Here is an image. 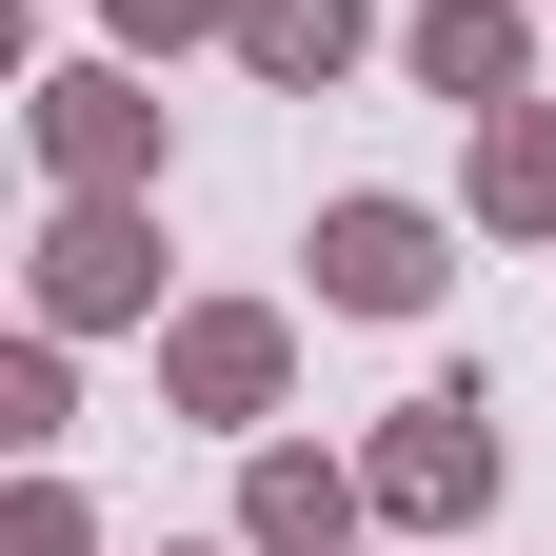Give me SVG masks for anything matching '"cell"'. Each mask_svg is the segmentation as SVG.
<instances>
[{
	"mask_svg": "<svg viewBox=\"0 0 556 556\" xmlns=\"http://www.w3.org/2000/svg\"><path fill=\"white\" fill-rule=\"evenodd\" d=\"M40 160H60V199H139L160 179V100H139L119 60H60L40 80Z\"/></svg>",
	"mask_w": 556,
	"mask_h": 556,
	"instance_id": "5b68a950",
	"label": "cell"
},
{
	"mask_svg": "<svg viewBox=\"0 0 556 556\" xmlns=\"http://www.w3.org/2000/svg\"><path fill=\"white\" fill-rule=\"evenodd\" d=\"M477 219H497V239H556V100H497V119H477Z\"/></svg>",
	"mask_w": 556,
	"mask_h": 556,
	"instance_id": "9c48e42d",
	"label": "cell"
},
{
	"mask_svg": "<svg viewBox=\"0 0 556 556\" xmlns=\"http://www.w3.org/2000/svg\"><path fill=\"white\" fill-rule=\"evenodd\" d=\"M358 477H378V517H397V536H457L477 497H497V397H477V378H438V397H397Z\"/></svg>",
	"mask_w": 556,
	"mask_h": 556,
	"instance_id": "6da1fadb",
	"label": "cell"
},
{
	"mask_svg": "<svg viewBox=\"0 0 556 556\" xmlns=\"http://www.w3.org/2000/svg\"><path fill=\"white\" fill-rule=\"evenodd\" d=\"M278 378H299V318L278 299H179L160 318V397L179 417H278Z\"/></svg>",
	"mask_w": 556,
	"mask_h": 556,
	"instance_id": "7a4b0ae2",
	"label": "cell"
},
{
	"mask_svg": "<svg viewBox=\"0 0 556 556\" xmlns=\"http://www.w3.org/2000/svg\"><path fill=\"white\" fill-rule=\"evenodd\" d=\"M438 278H457V239L417 219V199H318V299L338 318H417Z\"/></svg>",
	"mask_w": 556,
	"mask_h": 556,
	"instance_id": "277c9868",
	"label": "cell"
},
{
	"mask_svg": "<svg viewBox=\"0 0 556 556\" xmlns=\"http://www.w3.org/2000/svg\"><path fill=\"white\" fill-rule=\"evenodd\" d=\"M40 318L60 338L160 318V219H139V199H60V219H40Z\"/></svg>",
	"mask_w": 556,
	"mask_h": 556,
	"instance_id": "3957f363",
	"label": "cell"
},
{
	"mask_svg": "<svg viewBox=\"0 0 556 556\" xmlns=\"http://www.w3.org/2000/svg\"><path fill=\"white\" fill-rule=\"evenodd\" d=\"M60 417H80V378H60V318H40L21 358H0V438H60Z\"/></svg>",
	"mask_w": 556,
	"mask_h": 556,
	"instance_id": "30bf717a",
	"label": "cell"
},
{
	"mask_svg": "<svg viewBox=\"0 0 556 556\" xmlns=\"http://www.w3.org/2000/svg\"><path fill=\"white\" fill-rule=\"evenodd\" d=\"M358 517H378L358 457H318V438H258L239 457V556H358Z\"/></svg>",
	"mask_w": 556,
	"mask_h": 556,
	"instance_id": "8992f818",
	"label": "cell"
},
{
	"mask_svg": "<svg viewBox=\"0 0 556 556\" xmlns=\"http://www.w3.org/2000/svg\"><path fill=\"white\" fill-rule=\"evenodd\" d=\"M397 60H417L457 119H497V100H517V60H536V0H417V21H397Z\"/></svg>",
	"mask_w": 556,
	"mask_h": 556,
	"instance_id": "52a82bcc",
	"label": "cell"
},
{
	"mask_svg": "<svg viewBox=\"0 0 556 556\" xmlns=\"http://www.w3.org/2000/svg\"><path fill=\"white\" fill-rule=\"evenodd\" d=\"M358 40H378V0H239V60H258L278 100H318V80H338Z\"/></svg>",
	"mask_w": 556,
	"mask_h": 556,
	"instance_id": "ba28073f",
	"label": "cell"
},
{
	"mask_svg": "<svg viewBox=\"0 0 556 556\" xmlns=\"http://www.w3.org/2000/svg\"><path fill=\"white\" fill-rule=\"evenodd\" d=\"M0 556H100V517L60 497V477H21V517H0Z\"/></svg>",
	"mask_w": 556,
	"mask_h": 556,
	"instance_id": "8fae6325",
	"label": "cell"
},
{
	"mask_svg": "<svg viewBox=\"0 0 556 556\" xmlns=\"http://www.w3.org/2000/svg\"><path fill=\"white\" fill-rule=\"evenodd\" d=\"M119 40L160 60V40H239V0H119Z\"/></svg>",
	"mask_w": 556,
	"mask_h": 556,
	"instance_id": "7c38bea8",
	"label": "cell"
}]
</instances>
